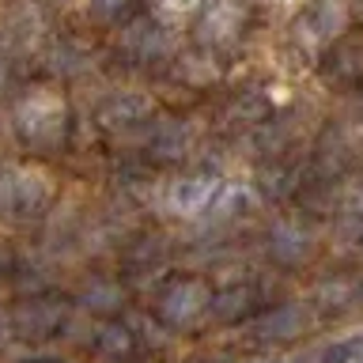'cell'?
Segmentation results:
<instances>
[{
  "instance_id": "1",
  "label": "cell",
  "mask_w": 363,
  "mask_h": 363,
  "mask_svg": "<svg viewBox=\"0 0 363 363\" xmlns=\"http://www.w3.org/2000/svg\"><path fill=\"white\" fill-rule=\"evenodd\" d=\"M19 125L34 144H53L65 133V102L53 95H30L19 106Z\"/></svg>"
},
{
  "instance_id": "2",
  "label": "cell",
  "mask_w": 363,
  "mask_h": 363,
  "mask_svg": "<svg viewBox=\"0 0 363 363\" xmlns=\"http://www.w3.org/2000/svg\"><path fill=\"white\" fill-rule=\"evenodd\" d=\"M4 201L11 204V208H19V212L38 208V204L45 201L42 178L30 174V170H11V174L4 178Z\"/></svg>"
},
{
  "instance_id": "3",
  "label": "cell",
  "mask_w": 363,
  "mask_h": 363,
  "mask_svg": "<svg viewBox=\"0 0 363 363\" xmlns=\"http://www.w3.org/2000/svg\"><path fill=\"white\" fill-rule=\"evenodd\" d=\"M216 193H220V186L216 182H204V178H189V182H174V189H170V204H174L178 212H201L204 204L216 201Z\"/></svg>"
},
{
  "instance_id": "4",
  "label": "cell",
  "mask_w": 363,
  "mask_h": 363,
  "mask_svg": "<svg viewBox=\"0 0 363 363\" xmlns=\"http://www.w3.org/2000/svg\"><path fill=\"white\" fill-rule=\"evenodd\" d=\"M204 306V288L201 284H182V288H174L167 295L163 311L167 318H174V322H186V318H193Z\"/></svg>"
},
{
  "instance_id": "5",
  "label": "cell",
  "mask_w": 363,
  "mask_h": 363,
  "mask_svg": "<svg viewBox=\"0 0 363 363\" xmlns=\"http://www.w3.org/2000/svg\"><path fill=\"white\" fill-rule=\"evenodd\" d=\"M87 4H91V11H95V16L113 19V16H121V11L129 8V0H87Z\"/></svg>"
},
{
  "instance_id": "6",
  "label": "cell",
  "mask_w": 363,
  "mask_h": 363,
  "mask_svg": "<svg viewBox=\"0 0 363 363\" xmlns=\"http://www.w3.org/2000/svg\"><path fill=\"white\" fill-rule=\"evenodd\" d=\"M163 8H170V11H193L197 8V0H159Z\"/></svg>"
},
{
  "instance_id": "7",
  "label": "cell",
  "mask_w": 363,
  "mask_h": 363,
  "mask_svg": "<svg viewBox=\"0 0 363 363\" xmlns=\"http://www.w3.org/2000/svg\"><path fill=\"white\" fill-rule=\"evenodd\" d=\"M0 84H4V72H0Z\"/></svg>"
}]
</instances>
